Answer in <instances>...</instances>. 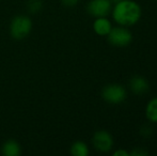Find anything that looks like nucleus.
Masks as SVG:
<instances>
[{
    "mask_svg": "<svg viewBox=\"0 0 157 156\" xmlns=\"http://www.w3.org/2000/svg\"><path fill=\"white\" fill-rule=\"evenodd\" d=\"M113 156H129V153L127 151L123 150V149H120V150H117L113 153Z\"/></svg>",
    "mask_w": 157,
    "mask_h": 156,
    "instance_id": "15",
    "label": "nucleus"
},
{
    "mask_svg": "<svg viewBox=\"0 0 157 156\" xmlns=\"http://www.w3.org/2000/svg\"><path fill=\"white\" fill-rule=\"evenodd\" d=\"M112 3L110 0H90L87 6V11L91 16L106 17L110 13Z\"/></svg>",
    "mask_w": 157,
    "mask_h": 156,
    "instance_id": "6",
    "label": "nucleus"
},
{
    "mask_svg": "<svg viewBox=\"0 0 157 156\" xmlns=\"http://www.w3.org/2000/svg\"><path fill=\"white\" fill-rule=\"evenodd\" d=\"M71 154L74 156H88L89 148L83 141H75L71 146Z\"/></svg>",
    "mask_w": 157,
    "mask_h": 156,
    "instance_id": "11",
    "label": "nucleus"
},
{
    "mask_svg": "<svg viewBox=\"0 0 157 156\" xmlns=\"http://www.w3.org/2000/svg\"><path fill=\"white\" fill-rule=\"evenodd\" d=\"M120 1H122V0H110V2H111V3H118V2H120Z\"/></svg>",
    "mask_w": 157,
    "mask_h": 156,
    "instance_id": "16",
    "label": "nucleus"
},
{
    "mask_svg": "<svg viewBox=\"0 0 157 156\" xmlns=\"http://www.w3.org/2000/svg\"><path fill=\"white\" fill-rule=\"evenodd\" d=\"M1 153L4 156H19L21 154V146L16 140L9 139L2 144Z\"/></svg>",
    "mask_w": 157,
    "mask_h": 156,
    "instance_id": "8",
    "label": "nucleus"
},
{
    "mask_svg": "<svg viewBox=\"0 0 157 156\" xmlns=\"http://www.w3.org/2000/svg\"><path fill=\"white\" fill-rule=\"evenodd\" d=\"M147 155H149V152L142 148H136L132 152H129V156H147Z\"/></svg>",
    "mask_w": 157,
    "mask_h": 156,
    "instance_id": "13",
    "label": "nucleus"
},
{
    "mask_svg": "<svg viewBox=\"0 0 157 156\" xmlns=\"http://www.w3.org/2000/svg\"><path fill=\"white\" fill-rule=\"evenodd\" d=\"M142 14L141 8L134 0H122L114 6L112 17L120 26H132L139 21Z\"/></svg>",
    "mask_w": 157,
    "mask_h": 156,
    "instance_id": "1",
    "label": "nucleus"
},
{
    "mask_svg": "<svg viewBox=\"0 0 157 156\" xmlns=\"http://www.w3.org/2000/svg\"><path fill=\"white\" fill-rule=\"evenodd\" d=\"M92 143L93 146L99 152H109L113 146V138L111 134L108 133L107 131H97L94 133L93 138H92Z\"/></svg>",
    "mask_w": 157,
    "mask_h": 156,
    "instance_id": "5",
    "label": "nucleus"
},
{
    "mask_svg": "<svg viewBox=\"0 0 157 156\" xmlns=\"http://www.w3.org/2000/svg\"><path fill=\"white\" fill-rule=\"evenodd\" d=\"M32 30V21L26 15H17L11 21L10 34L14 40L26 39Z\"/></svg>",
    "mask_w": 157,
    "mask_h": 156,
    "instance_id": "2",
    "label": "nucleus"
},
{
    "mask_svg": "<svg viewBox=\"0 0 157 156\" xmlns=\"http://www.w3.org/2000/svg\"><path fill=\"white\" fill-rule=\"evenodd\" d=\"M42 6H43V1H42V0H29L27 3L28 10H29L31 13L40 12Z\"/></svg>",
    "mask_w": 157,
    "mask_h": 156,
    "instance_id": "12",
    "label": "nucleus"
},
{
    "mask_svg": "<svg viewBox=\"0 0 157 156\" xmlns=\"http://www.w3.org/2000/svg\"><path fill=\"white\" fill-rule=\"evenodd\" d=\"M111 23L106 17H97L93 23V30L96 34L106 36L111 30Z\"/></svg>",
    "mask_w": 157,
    "mask_h": 156,
    "instance_id": "9",
    "label": "nucleus"
},
{
    "mask_svg": "<svg viewBox=\"0 0 157 156\" xmlns=\"http://www.w3.org/2000/svg\"><path fill=\"white\" fill-rule=\"evenodd\" d=\"M101 97L105 102L111 105H118L124 102L126 98V90L122 85L110 83L103 88Z\"/></svg>",
    "mask_w": 157,
    "mask_h": 156,
    "instance_id": "3",
    "label": "nucleus"
},
{
    "mask_svg": "<svg viewBox=\"0 0 157 156\" xmlns=\"http://www.w3.org/2000/svg\"><path fill=\"white\" fill-rule=\"evenodd\" d=\"M129 88L135 94L141 95L149 91L150 85L149 81L142 76H134L129 80Z\"/></svg>",
    "mask_w": 157,
    "mask_h": 156,
    "instance_id": "7",
    "label": "nucleus"
},
{
    "mask_svg": "<svg viewBox=\"0 0 157 156\" xmlns=\"http://www.w3.org/2000/svg\"><path fill=\"white\" fill-rule=\"evenodd\" d=\"M145 116L152 123H157V97H154L147 103L145 108Z\"/></svg>",
    "mask_w": 157,
    "mask_h": 156,
    "instance_id": "10",
    "label": "nucleus"
},
{
    "mask_svg": "<svg viewBox=\"0 0 157 156\" xmlns=\"http://www.w3.org/2000/svg\"><path fill=\"white\" fill-rule=\"evenodd\" d=\"M108 42L114 47H126L132 41V34L124 26L111 28L110 32L107 34Z\"/></svg>",
    "mask_w": 157,
    "mask_h": 156,
    "instance_id": "4",
    "label": "nucleus"
},
{
    "mask_svg": "<svg viewBox=\"0 0 157 156\" xmlns=\"http://www.w3.org/2000/svg\"><path fill=\"white\" fill-rule=\"evenodd\" d=\"M79 0H61L63 6H67V8H72V6H75L77 3H78Z\"/></svg>",
    "mask_w": 157,
    "mask_h": 156,
    "instance_id": "14",
    "label": "nucleus"
}]
</instances>
